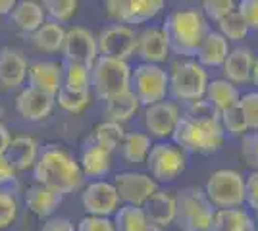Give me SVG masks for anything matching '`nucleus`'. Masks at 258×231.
<instances>
[{
	"mask_svg": "<svg viewBox=\"0 0 258 231\" xmlns=\"http://www.w3.org/2000/svg\"><path fill=\"white\" fill-rule=\"evenodd\" d=\"M33 176L37 183H43L62 195L79 191L85 179L81 164L58 144H46L41 148L37 164L33 166Z\"/></svg>",
	"mask_w": 258,
	"mask_h": 231,
	"instance_id": "1",
	"label": "nucleus"
},
{
	"mask_svg": "<svg viewBox=\"0 0 258 231\" xmlns=\"http://www.w3.org/2000/svg\"><path fill=\"white\" fill-rule=\"evenodd\" d=\"M170 50L177 56H195L208 35V18L199 10H175L162 25Z\"/></svg>",
	"mask_w": 258,
	"mask_h": 231,
	"instance_id": "2",
	"label": "nucleus"
},
{
	"mask_svg": "<svg viewBox=\"0 0 258 231\" xmlns=\"http://www.w3.org/2000/svg\"><path fill=\"white\" fill-rule=\"evenodd\" d=\"M226 131L220 118H193L183 114L172 139L183 150L199 154H212L224 144Z\"/></svg>",
	"mask_w": 258,
	"mask_h": 231,
	"instance_id": "3",
	"label": "nucleus"
},
{
	"mask_svg": "<svg viewBox=\"0 0 258 231\" xmlns=\"http://www.w3.org/2000/svg\"><path fill=\"white\" fill-rule=\"evenodd\" d=\"M175 223L181 231H214L216 206L208 200L206 193L199 187L179 191Z\"/></svg>",
	"mask_w": 258,
	"mask_h": 231,
	"instance_id": "4",
	"label": "nucleus"
},
{
	"mask_svg": "<svg viewBox=\"0 0 258 231\" xmlns=\"http://www.w3.org/2000/svg\"><path fill=\"white\" fill-rule=\"evenodd\" d=\"M131 71L127 60L98 56L91 67V87L100 100L118 97L131 89Z\"/></svg>",
	"mask_w": 258,
	"mask_h": 231,
	"instance_id": "5",
	"label": "nucleus"
},
{
	"mask_svg": "<svg viewBox=\"0 0 258 231\" xmlns=\"http://www.w3.org/2000/svg\"><path fill=\"white\" fill-rule=\"evenodd\" d=\"M205 193L216 208H239L245 204V177L235 170H218L208 177Z\"/></svg>",
	"mask_w": 258,
	"mask_h": 231,
	"instance_id": "6",
	"label": "nucleus"
},
{
	"mask_svg": "<svg viewBox=\"0 0 258 231\" xmlns=\"http://www.w3.org/2000/svg\"><path fill=\"white\" fill-rule=\"evenodd\" d=\"M208 87V75L205 66L199 62H179L175 64L170 73V95L181 102L205 99Z\"/></svg>",
	"mask_w": 258,
	"mask_h": 231,
	"instance_id": "7",
	"label": "nucleus"
},
{
	"mask_svg": "<svg viewBox=\"0 0 258 231\" xmlns=\"http://www.w3.org/2000/svg\"><path fill=\"white\" fill-rule=\"evenodd\" d=\"M131 91L137 95L141 104L151 106L166 100V95L170 93V75L158 64L143 62L131 71Z\"/></svg>",
	"mask_w": 258,
	"mask_h": 231,
	"instance_id": "8",
	"label": "nucleus"
},
{
	"mask_svg": "<svg viewBox=\"0 0 258 231\" xmlns=\"http://www.w3.org/2000/svg\"><path fill=\"white\" fill-rule=\"evenodd\" d=\"M149 172L156 181H173L181 176L187 168V158L183 148L172 143L152 144L149 158H147Z\"/></svg>",
	"mask_w": 258,
	"mask_h": 231,
	"instance_id": "9",
	"label": "nucleus"
},
{
	"mask_svg": "<svg viewBox=\"0 0 258 231\" xmlns=\"http://www.w3.org/2000/svg\"><path fill=\"white\" fill-rule=\"evenodd\" d=\"M98 52L100 56H110L118 60H129L133 54H137V41L139 35L131 29V25L116 23L102 29L97 37Z\"/></svg>",
	"mask_w": 258,
	"mask_h": 231,
	"instance_id": "10",
	"label": "nucleus"
},
{
	"mask_svg": "<svg viewBox=\"0 0 258 231\" xmlns=\"http://www.w3.org/2000/svg\"><path fill=\"white\" fill-rule=\"evenodd\" d=\"M119 193L114 183L108 181H93L89 183L81 195L83 210L91 216H112L119 208Z\"/></svg>",
	"mask_w": 258,
	"mask_h": 231,
	"instance_id": "11",
	"label": "nucleus"
},
{
	"mask_svg": "<svg viewBox=\"0 0 258 231\" xmlns=\"http://www.w3.org/2000/svg\"><path fill=\"white\" fill-rule=\"evenodd\" d=\"M64 60L79 62L93 67L98 58V41L97 37L85 27H72L66 31L64 46H62Z\"/></svg>",
	"mask_w": 258,
	"mask_h": 231,
	"instance_id": "12",
	"label": "nucleus"
},
{
	"mask_svg": "<svg viewBox=\"0 0 258 231\" xmlns=\"http://www.w3.org/2000/svg\"><path fill=\"white\" fill-rule=\"evenodd\" d=\"M114 185L118 189L119 198L125 204L143 206L158 191L156 179L141 172H123L114 177Z\"/></svg>",
	"mask_w": 258,
	"mask_h": 231,
	"instance_id": "13",
	"label": "nucleus"
},
{
	"mask_svg": "<svg viewBox=\"0 0 258 231\" xmlns=\"http://www.w3.org/2000/svg\"><path fill=\"white\" fill-rule=\"evenodd\" d=\"M181 118L179 108L175 102L160 100L154 102L151 106H147L145 110V125L152 137L156 139H168L175 131V125Z\"/></svg>",
	"mask_w": 258,
	"mask_h": 231,
	"instance_id": "14",
	"label": "nucleus"
},
{
	"mask_svg": "<svg viewBox=\"0 0 258 231\" xmlns=\"http://www.w3.org/2000/svg\"><path fill=\"white\" fill-rule=\"evenodd\" d=\"M56 97L35 87H25L16 99V110L27 121H43L54 110Z\"/></svg>",
	"mask_w": 258,
	"mask_h": 231,
	"instance_id": "15",
	"label": "nucleus"
},
{
	"mask_svg": "<svg viewBox=\"0 0 258 231\" xmlns=\"http://www.w3.org/2000/svg\"><path fill=\"white\" fill-rule=\"evenodd\" d=\"M27 60L25 56L10 46L0 48V91H16L27 79Z\"/></svg>",
	"mask_w": 258,
	"mask_h": 231,
	"instance_id": "16",
	"label": "nucleus"
},
{
	"mask_svg": "<svg viewBox=\"0 0 258 231\" xmlns=\"http://www.w3.org/2000/svg\"><path fill=\"white\" fill-rule=\"evenodd\" d=\"M170 44L162 27H149L139 35L137 41V56L143 62L162 64L170 56Z\"/></svg>",
	"mask_w": 258,
	"mask_h": 231,
	"instance_id": "17",
	"label": "nucleus"
},
{
	"mask_svg": "<svg viewBox=\"0 0 258 231\" xmlns=\"http://www.w3.org/2000/svg\"><path fill=\"white\" fill-rule=\"evenodd\" d=\"M62 197H64L62 193L46 187L43 183H35V185L27 189L25 202H27V208L31 210L35 216L50 218L54 212L58 210V206L62 204Z\"/></svg>",
	"mask_w": 258,
	"mask_h": 231,
	"instance_id": "18",
	"label": "nucleus"
},
{
	"mask_svg": "<svg viewBox=\"0 0 258 231\" xmlns=\"http://www.w3.org/2000/svg\"><path fill=\"white\" fill-rule=\"evenodd\" d=\"M27 81L29 87L56 97V93L62 87V67L54 62H33L27 69Z\"/></svg>",
	"mask_w": 258,
	"mask_h": 231,
	"instance_id": "19",
	"label": "nucleus"
},
{
	"mask_svg": "<svg viewBox=\"0 0 258 231\" xmlns=\"http://www.w3.org/2000/svg\"><path fill=\"white\" fill-rule=\"evenodd\" d=\"M145 214L151 223L158 227H168L170 223H175V214H177V200L170 193L156 191L145 204Z\"/></svg>",
	"mask_w": 258,
	"mask_h": 231,
	"instance_id": "20",
	"label": "nucleus"
},
{
	"mask_svg": "<svg viewBox=\"0 0 258 231\" xmlns=\"http://www.w3.org/2000/svg\"><path fill=\"white\" fill-rule=\"evenodd\" d=\"M229 41L220 31H208L197 50V62L205 67H222L229 54Z\"/></svg>",
	"mask_w": 258,
	"mask_h": 231,
	"instance_id": "21",
	"label": "nucleus"
},
{
	"mask_svg": "<svg viewBox=\"0 0 258 231\" xmlns=\"http://www.w3.org/2000/svg\"><path fill=\"white\" fill-rule=\"evenodd\" d=\"M252 64H254V56L248 48H245V46L231 48L226 62H224V66H222L224 77L227 81L235 83V85H245V83L250 81Z\"/></svg>",
	"mask_w": 258,
	"mask_h": 231,
	"instance_id": "22",
	"label": "nucleus"
},
{
	"mask_svg": "<svg viewBox=\"0 0 258 231\" xmlns=\"http://www.w3.org/2000/svg\"><path fill=\"white\" fill-rule=\"evenodd\" d=\"M79 164L85 177H104L112 170V152L87 139L85 146L81 150Z\"/></svg>",
	"mask_w": 258,
	"mask_h": 231,
	"instance_id": "23",
	"label": "nucleus"
},
{
	"mask_svg": "<svg viewBox=\"0 0 258 231\" xmlns=\"http://www.w3.org/2000/svg\"><path fill=\"white\" fill-rule=\"evenodd\" d=\"M39 152V144L33 137H16L10 141L4 156L18 172H23L37 164Z\"/></svg>",
	"mask_w": 258,
	"mask_h": 231,
	"instance_id": "24",
	"label": "nucleus"
},
{
	"mask_svg": "<svg viewBox=\"0 0 258 231\" xmlns=\"http://www.w3.org/2000/svg\"><path fill=\"white\" fill-rule=\"evenodd\" d=\"M44 16L43 4L33 0H20L10 12V20L23 33H35L44 23Z\"/></svg>",
	"mask_w": 258,
	"mask_h": 231,
	"instance_id": "25",
	"label": "nucleus"
},
{
	"mask_svg": "<svg viewBox=\"0 0 258 231\" xmlns=\"http://www.w3.org/2000/svg\"><path fill=\"white\" fill-rule=\"evenodd\" d=\"M139 106L141 102L137 99V95L129 89V91L121 93L118 97H112V99L104 100V116L110 121L125 123V121H129L137 114Z\"/></svg>",
	"mask_w": 258,
	"mask_h": 231,
	"instance_id": "26",
	"label": "nucleus"
},
{
	"mask_svg": "<svg viewBox=\"0 0 258 231\" xmlns=\"http://www.w3.org/2000/svg\"><path fill=\"white\" fill-rule=\"evenodd\" d=\"M66 39V29L58 22H44L35 33H31V43L37 50L54 54L62 50Z\"/></svg>",
	"mask_w": 258,
	"mask_h": 231,
	"instance_id": "27",
	"label": "nucleus"
},
{
	"mask_svg": "<svg viewBox=\"0 0 258 231\" xmlns=\"http://www.w3.org/2000/svg\"><path fill=\"white\" fill-rule=\"evenodd\" d=\"M254 221L247 210L239 208H216L214 231H256Z\"/></svg>",
	"mask_w": 258,
	"mask_h": 231,
	"instance_id": "28",
	"label": "nucleus"
},
{
	"mask_svg": "<svg viewBox=\"0 0 258 231\" xmlns=\"http://www.w3.org/2000/svg\"><path fill=\"white\" fill-rule=\"evenodd\" d=\"M206 100H210L218 110H226L229 106H235L241 100V93L239 89L235 87V83L227 81L226 77L224 79H212L208 81V87H206Z\"/></svg>",
	"mask_w": 258,
	"mask_h": 231,
	"instance_id": "29",
	"label": "nucleus"
},
{
	"mask_svg": "<svg viewBox=\"0 0 258 231\" xmlns=\"http://www.w3.org/2000/svg\"><path fill=\"white\" fill-rule=\"evenodd\" d=\"M123 139H125V131H123L121 123H116V121L110 120L98 123L97 127L93 129V133H91V137H89V141L100 144L102 148H106L110 152L118 150L121 143H123Z\"/></svg>",
	"mask_w": 258,
	"mask_h": 231,
	"instance_id": "30",
	"label": "nucleus"
},
{
	"mask_svg": "<svg viewBox=\"0 0 258 231\" xmlns=\"http://www.w3.org/2000/svg\"><path fill=\"white\" fill-rule=\"evenodd\" d=\"M151 221L145 214L143 206L137 204H123L114 214L116 231H143Z\"/></svg>",
	"mask_w": 258,
	"mask_h": 231,
	"instance_id": "31",
	"label": "nucleus"
},
{
	"mask_svg": "<svg viewBox=\"0 0 258 231\" xmlns=\"http://www.w3.org/2000/svg\"><path fill=\"white\" fill-rule=\"evenodd\" d=\"M152 148L151 137L145 133H127L121 143V154L129 164H143L147 162L149 152Z\"/></svg>",
	"mask_w": 258,
	"mask_h": 231,
	"instance_id": "32",
	"label": "nucleus"
},
{
	"mask_svg": "<svg viewBox=\"0 0 258 231\" xmlns=\"http://www.w3.org/2000/svg\"><path fill=\"white\" fill-rule=\"evenodd\" d=\"M166 0H129L125 25H141L151 22L162 12Z\"/></svg>",
	"mask_w": 258,
	"mask_h": 231,
	"instance_id": "33",
	"label": "nucleus"
},
{
	"mask_svg": "<svg viewBox=\"0 0 258 231\" xmlns=\"http://www.w3.org/2000/svg\"><path fill=\"white\" fill-rule=\"evenodd\" d=\"M62 85L72 91H89L91 87V67L79 62L66 60L62 66Z\"/></svg>",
	"mask_w": 258,
	"mask_h": 231,
	"instance_id": "34",
	"label": "nucleus"
},
{
	"mask_svg": "<svg viewBox=\"0 0 258 231\" xmlns=\"http://www.w3.org/2000/svg\"><path fill=\"white\" fill-rule=\"evenodd\" d=\"M56 102L60 108H64L70 114H81L91 102V93L89 91H72L68 87H60L56 93Z\"/></svg>",
	"mask_w": 258,
	"mask_h": 231,
	"instance_id": "35",
	"label": "nucleus"
},
{
	"mask_svg": "<svg viewBox=\"0 0 258 231\" xmlns=\"http://www.w3.org/2000/svg\"><path fill=\"white\" fill-rule=\"evenodd\" d=\"M220 120H222V127L227 135L231 137H243L247 135L250 129H248V123L245 114L241 110V106L235 104V106H229L226 110L220 112Z\"/></svg>",
	"mask_w": 258,
	"mask_h": 231,
	"instance_id": "36",
	"label": "nucleus"
},
{
	"mask_svg": "<svg viewBox=\"0 0 258 231\" xmlns=\"http://www.w3.org/2000/svg\"><path fill=\"white\" fill-rule=\"evenodd\" d=\"M218 29H220V33L226 37L227 41H243V39H247L248 35V25L247 22L243 20V16L239 14V12H231V14H227L226 18H222L220 22H218Z\"/></svg>",
	"mask_w": 258,
	"mask_h": 231,
	"instance_id": "37",
	"label": "nucleus"
},
{
	"mask_svg": "<svg viewBox=\"0 0 258 231\" xmlns=\"http://www.w3.org/2000/svg\"><path fill=\"white\" fill-rule=\"evenodd\" d=\"M43 10L50 22H70L77 10V0H43Z\"/></svg>",
	"mask_w": 258,
	"mask_h": 231,
	"instance_id": "38",
	"label": "nucleus"
},
{
	"mask_svg": "<svg viewBox=\"0 0 258 231\" xmlns=\"http://www.w3.org/2000/svg\"><path fill=\"white\" fill-rule=\"evenodd\" d=\"M237 10L235 0H203V14L212 22H220L227 14Z\"/></svg>",
	"mask_w": 258,
	"mask_h": 231,
	"instance_id": "39",
	"label": "nucleus"
},
{
	"mask_svg": "<svg viewBox=\"0 0 258 231\" xmlns=\"http://www.w3.org/2000/svg\"><path fill=\"white\" fill-rule=\"evenodd\" d=\"M18 218V202L12 193L0 191V231L10 227Z\"/></svg>",
	"mask_w": 258,
	"mask_h": 231,
	"instance_id": "40",
	"label": "nucleus"
},
{
	"mask_svg": "<svg viewBox=\"0 0 258 231\" xmlns=\"http://www.w3.org/2000/svg\"><path fill=\"white\" fill-rule=\"evenodd\" d=\"M239 106L245 114L250 131H258V91H250L243 95L239 100Z\"/></svg>",
	"mask_w": 258,
	"mask_h": 231,
	"instance_id": "41",
	"label": "nucleus"
},
{
	"mask_svg": "<svg viewBox=\"0 0 258 231\" xmlns=\"http://www.w3.org/2000/svg\"><path fill=\"white\" fill-rule=\"evenodd\" d=\"M241 156L250 170H258V131H248L241 137Z\"/></svg>",
	"mask_w": 258,
	"mask_h": 231,
	"instance_id": "42",
	"label": "nucleus"
},
{
	"mask_svg": "<svg viewBox=\"0 0 258 231\" xmlns=\"http://www.w3.org/2000/svg\"><path fill=\"white\" fill-rule=\"evenodd\" d=\"M0 191L12 195L18 191V170L6 160V156H0Z\"/></svg>",
	"mask_w": 258,
	"mask_h": 231,
	"instance_id": "43",
	"label": "nucleus"
},
{
	"mask_svg": "<svg viewBox=\"0 0 258 231\" xmlns=\"http://www.w3.org/2000/svg\"><path fill=\"white\" fill-rule=\"evenodd\" d=\"M77 231H116L114 221L108 216H91L87 214L85 218H81L77 223Z\"/></svg>",
	"mask_w": 258,
	"mask_h": 231,
	"instance_id": "44",
	"label": "nucleus"
},
{
	"mask_svg": "<svg viewBox=\"0 0 258 231\" xmlns=\"http://www.w3.org/2000/svg\"><path fill=\"white\" fill-rule=\"evenodd\" d=\"M237 12L243 16L250 31H258V0H239Z\"/></svg>",
	"mask_w": 258,
	"mask_h": 231,
	"instance_id": "45",
	"label": "nucleus"
},
{
	"mask_svg": "<svg viewBox=\"0 0 258 231\" xmlns=\"http://www.w3.org/2000/svg\"><path fill=\"white\" fill-rule=\"evenodd\" d=\"M245 204L258 212V170H252L245 177Z\"/></svg>",
	"mask_w": 258,
	"mask_h": 231,
	"instance_id": "46",
	"label": "nucleus"
},
{
	"mask_svg": "<svg viewBox=\"0 0 258 231\" xmlns=\"http://www.w3.org/2000/svg\"><path fill=\"white\" fill-rule=\"evenodd\" d=\"M129 0H106V16L112 22L125 23Z\"/></svg>",
	"mask_w": 258,
	"mask_h": 231,
	"instance_id": "47",
	"label": "nucleus"
},
{
	"mask_svg": "<svg viewBox=\"0 0 258 231\" xmlns=\"http://www.w3.org/2000/svg\"><path fill=\"white\" fill-rule=\"evenodd\" d=\"M41 231H77V229L74 227V223L70 220H66V218H50L43 225Z\"/></svg>",
	"mask_w": 258,
	"mask_h": 231,
	"instance_id": "48",
	"label": "nucleus"
},
{
	"mask_svg": "<svg viewBox=\"0 0 258 231\" xmlns=\"http://www.w3.org/2000/svg\"><path fill=\"white\" fill-rule=\"evenodd\" d=\"M10 141H12V135H10V131H8V127H6L4 123H0V156H4Z\"/></svg>",
	"mask_w": 258,
	"mask_h": 231,
	"instance_id": "49",
	"label": "nucleus"
},
{
	"mask_svg": "<svg viewBox=\"0 0 258 231\" xmlns=\"http://www.w3.org/2000/svg\"><path fill=\"white\" fill-rule=\"evenodd\" d=\"M18 2L20 0H0V16H10V12Z\"/></svg>",
	"mask_w": 258,
	"mask_h": 231,
	"instance_id": "50",
	"label": "nucleus"
},
{
	"mask_svg": "<svg viewBox=\"0 0 258 231\" xmlns=\"http://www.w3.org/2000/svg\"><path fill=\"white\" fill-rule=\"evenodd\" d=\"M250 83L258 89V58H254V64H252V71H250Z\"/></svg>",
	"mask_w": 258,
	"mask_h": 231,
	"instance_id": "51",
	"label": "nucleus"
},
{
	"mask_svg": "<svg viewBox=\"0 0 258 231\" xmlns=\"http://www.w3.org/2000/svg\"><path fill=\"white\" fill-rule=\"evenodd\" d=\"M143 231H164V227H158V225H154V223H149Z\"/></svg>",
	"mask_w": 258,
	"mask_h": 231,
	"instance_id": "52",
	"label": "nucleus"
},
{
	"mask_svg": "<svg viewBox=\"0 0 258 231\" xmlns=\"http://www.w3.org/2000/svg\"><path fill=\"white\" fill-rule=\"evenodd\" d=\"M2 18H4V16H0V22H2Z\"/></svg>",
	"mask_w": 258,
	"mask_h": 231,
	"instance_id": "53",
	"label": "nucleus"
},
{
	"mask_svg": "<svg viewBox=\"0 0 258 231\" xmlns=\"http://www.w3.org/2000/svg\"><path fill=\"white\" fill-rule=\"evenodd\" d=\"M256 231H258V221H256Z\"/></svg>",
	"mask_w": 258,
	"mask_h": 231,
	"instance_id": "54",
	"label": "nucleus"
},
{
	"mask_svg": "<svg viewBox=\"0 0 258 231\" xmlns=\"http://www.w3.org/2000/svg\"><path fill=\"white\" fill-rule=\"evenodd\" d=\"M39 231H41V229H39Z\"/></svg>",
	"mask_w": 258,
	"mask_h": 231,
	"instance_id": "55",
	"label": "nucleus"
}]
</instances>
